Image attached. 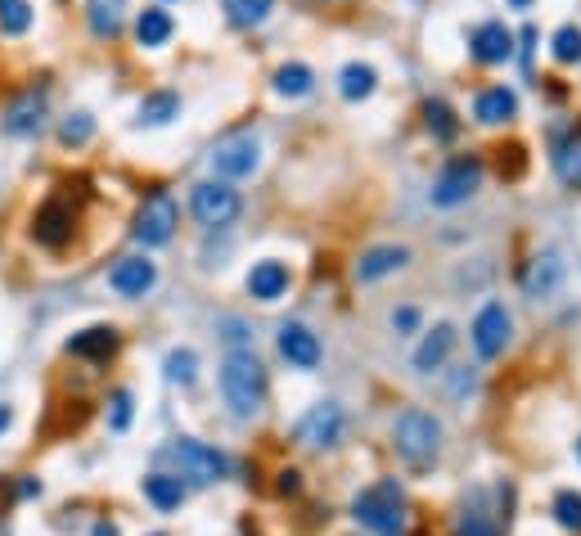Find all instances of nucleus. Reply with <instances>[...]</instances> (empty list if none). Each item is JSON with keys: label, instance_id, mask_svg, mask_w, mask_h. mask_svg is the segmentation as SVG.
Masks as SVG:
<instances>
[{"label": "nucleus", "instance_id": "nucleus-1", "mask_svg": "<svg viewBox=\"0 0 581 536\" xmlns=\"http://www.w3.org/2000/svg\"><path fill=\"white\" fill-rule=\"evenodd\" d=\"M221 397H226L230 415L253 419L266 406V365L257 361L253 347H230L221 361Z\"/></svg>", "mask_w": 581, "mask_h": 536}, {"label": "nucleus", "instance_id": "nucleus-2", "mask_svg": "<svg viewBox=\"0 0 581 536\" xmlns=\"http://www.w3.org/2000/svg\"><path fill=\"white\" fill-rule=\"evenodd\" d=\"M392 446L410 469H428V464L442 455V424H437L428 410L410 406L392 419Z\"/></svg>", "mask_w": 581, "mask_h": 536}, {"label": "nucleus", "instance_id": "nucleus-3", "mask_svg": "<svg viewBox=\"0 0 581 536\" xmlns=\"http://www.w3.org/2000/svg\"><path fill=\"white\" fill-rule=\"evenodd\" d=\"M352 514H356V523L370 527L374 536H401L406 532V496H401V487L392 478L365 487L361 496L352 500Z\"/></svg>", "mask_w": 581, "mask_h": 536}, {"label": "nucleus", "instance_id": "nucleus-4", "mask_svg": "<svg viewBox=\"0 0 581 536\" xmlns=\"http://www.w3.org/2000/svg\"><path fill=\"white\" fill-rule=\"evenodd\" d=\"M158 460L176 464V478H190V482H199V487L221 482L230 473L226 455L212 451V446H203V442H194V437H176V442H167L163 451H158Z\"/></svg>", "mask_w": 581, "mask_h": 536}, {"label": "nucleus", "instance_id": "nucleus-5", "mask_svg": "<svg viewBox=\"0 0 581 536\" xmlns=\"http://www.w3.org/2000/svg\"><path fill=\"white\" fill-rule=\"evenodd\" d=\"M478 185H482V158L460 154L437 172L428 199H433V208H460V203H469L473 194H478Z\"/></svg>", "mask_w": 581, "mask_h": 536}, {"label": "nucleus", "instance_id": "nucleus-6", "mask_svg": "<svg viewBox=\"0 0 581 536\" xmlns=\"http://www.w3.org/2000/svg\"><path fill=\"white\" fill-rule=\"evenodd\" d=\"M176 226H181V208H176V199L167 190H154L145 203H140L131 235H136V244H145V248H163V244H172Z\"/></svg>", "mask_w": 581, "mask_h": 536}, {"label": "nucleus", "instance_id": "nucleus-7", "mask_svg": "<svg viewBox=\"0 0 581 536\" xmlns=\"http://www.w3.org/2000/svg\"><path fill=\"white\" fill-rule=\"evenodd\" d=\"M239 194L230 190L226 181H199L194 185V194H190V212H194V221H199L203 230H221V226H230V221L239 217Z\"/></svg>", "mask_w": 581, "mask_h": 536}, {"label": "nucleus", "instance_id": "nucleus-8", "mask_svg": "<svg viewBox=\"0 0 581 536\" xmlns=\"http://www.w3.org/2000/svg\"><path fill=\"white\" fill-rule=\"evenodd\" d=\"M343 428H347L343 406H338V401H320V406H311L307 415L298 419L293 437H298L307 451H329V446L343 442Z\"/></svg>", "mask_w": 581, "mask_h": 536}, {"label": "nucleus", "instance_id": "nucleus-9", "mask_svg": "<svg viewBox=\"0 0 581 536\" xmlns=\"http://www.w3.org/2000/svg\"><path fill=\"white\" fill-rule=\"evenodd\" d=\"M73 230H77V208L64 199V194L46 199L37 208V217H32V235H37V244H46V248H64L68 239H73Z\"/></svg>", "mask_w": 581, "mask_h": 536}, {"label": "nucleus", "instance_id": "nucleus-10", "mask_svg": "<svg viewBox=\"0 0 581 536\" xmlns=\"http://www.w3.org/2000/svg\"><path fill=\"white\" fill-rule=\"evenodd\" d=\"M509 334H514V320H509V311L500 307V302H487V307L473 316V329H469V338H473V347H478V356H500L509 347Z\"/></svg>", "mask_w": 581, "mask_h": 536}, {"label": "nucleus", "instance_id": "nucleus-11", "mask_svg": "<svg viewBox=\"0 0 581 536\" xmlns=\"http://www.w3.org/2000/svg\"><path fill=\"white\" fill-rule=\"evenodd\" d=\"M257 163H262V149H257L253 136H230L212 149V172L221 181H239V176H253Z\"/></svg>", "mask_w": 581, "mask_h": 536}, {"label": "nucleus", "instance_id": "nucleus-12", "mask_svg": "<svg viewBox=\"0 0 581 536\" xmlns=\"http://www.w3.org/2000/svg\"><path fill=\"white\" fill-rule=\"evenodd\" d=\"M154 284H158V266L149 257H118L109 271V289L118 298H145Z\"/></svg>", "mask_w": 581, "mask_h": 536}, {"label": "nucleus", "instance_id": "nucleus-13", "mask_svg": "<svg viewBox=\"0 0 581 536\" xmlns=\"http://www.w3.org/2000/svg\"><path fill=\"white\" fill-rule=\"evenodd\" d=\"M563 289V257L554 253V248H545V253H536L532 262H527L523 271V293L532 302H545L554 298V293Z\"/></svg>", "mask_w": 581, "mask_h": 536}, {"label": "nucleus", "instance_id": "nucleus-14", "mask_svg": "<svg viewBox=\"0 0 581 536\" xmlns=\"http://www.w3.org/2000/svg\"><path fill=\"white\" fill-rule=\"evenodd\" d=\"M41 127H46V91L28 86L23 95H14V100L5 104V131H10V136H37Z\"/></svg>", "mask_w": 581, "mask_h": 536}, {"label": "nucleus", "instance_id": "nucleus-15", "mask_svg": "<svg viewBox=\"0 0 581 536\" xmlns=\"http://www.w3.org/2000/svg\"><path fill=\"white\" fill-rule=\"evenodd\" d=\"M275 343H280V356L293 365V370H316L320 365V338L311 334L307 325H298V320H284L280 334H275Z\"/></svg>", "mask_w": 581, "mask_h": 536}, {"label": "nucleus", "instance_id": "nucleus-16", "mask_svg": "<svg viewBox=\"0 0 581 536\" xmlns=\"http://www.w3.org/2000/svg\"><path fill=\"white\" fill-rule=\"evenodd\" d=\"M469 55L478 59V64H505V59H514V32L496 19L478 23L469 37Z\"/></svg>", "mask_w": 581, "mask_h": 536}, {"label": "nucleus", "instance_id": "nucleus-17", "mask_svg": "<svg viewBox=\"0 0 581 536\" xmlns=\"http://www.w3.org/2000/svg\"><path fill=\"white\" fill-rule=\"evenodd\" d=\"M401 266H410V248L406 244H374V248H365V253H361V262H356L352 275L361 284H374V280H383V275L401 271Z\"/></svg>", "mask_w": 581, "mask_h": 536}, {"label": "nucleus", "instance_id": "nucleus-18", "mask_svg": "<svg viewBox=\"0 0 581 536\" xmlns=\"http://www.w3.org/2000/svg\"><path fill=\"white\" fill-rule=\"evenodd\" d=\"M518 113V95L509 91V86H487V91L473 100V118L482 122V127H500V122H509Z\"/></svg>", "mask_w": 581, "mask_h": 536}, {"label": "nucleus", "instance_id": "nucleus-19", "mask_svg": "<svg viewBox=\"0 0 581 536\" xmlns=\"http://www.w3.org/2000/svg\"><path fill=\"white\" fill-rule=\"evenodd\" d=\"M248 293H253L257 302H280L284 289H289V266L284 262H257L253 271H248Z\"/></svg>", "mask_w": 581, "mask_h": 536}, {"label": "nucleus", "instance_id": "nucleus-20", "mask_svg": "<svg viewBox=\"0 0 581 536\" xmlns=\"http://www.w3.org/2000/svg\"><path fill=\"white\" fill-rule=\"evenodd\" d=\"M113 352H118V329L109 325L82 329V334L68 338V356H82V361H109Z\"/></svg>", "mask_w": 581, "mask_h": 536}, {"label": "nucleus", "instance_id": "nucleus-21", "mask_svg": "<svg viewBox=\"0 0 581 536\" xmlns=\"http://www.w3.org/2000/svg\"><path fill=\"white\" fill-rule=\"evenodd\" d=\"M451 347H455V329H451V325H437L433 334H428L424 343L415 347V370H419V374L442 370L446 356H451Z\"/></svg>", "mask_w": 581, "mask_h": 536}, {"label": "nucleus", "instance_id": "nucleus-22", "mask_svg": "<svg viewBox=\"0 0 581 536\" xmlns=\"http://www.w3.org/2000/svg\"><path fill=\"white\" fill-rule=\"evenodd\" d=\"M374 86H379V73H374L370 64H361V59H352V64L338 73V95H343V100H352V104L370 100Z\"/></svg>", "mask_w": 581, "mask_h": 536}, {"label": "nucleus", "instance_id": "nucleus-23", "mask_svg": "<svg viewBox=\"0 0 581 536\" xmlns=\"http://www.w3.org/2000/svg\"><path fill=\"white\" fill-rule=\"evenodd\" d=\"M172 14L167 10H158V5H149V10H140V19H136V41L140 46H149V50H158V46H167L172 41Z\"/></svg>", "mask_w": 581, "mask_h": 536}, {"label": "nucleus", "instance_id": "nucleus-24", "mask_svg": "<svg viewBox=\"0 0 581 536\" xmlns=\"http://www.w3.org/2000/svg\"><path fill=\"white\" fill-rule=\"evenodd\" d=\"M145 496H149V505H154V509L172 514V509H181V500H185V482L176 478V473H149Z\"/></svg>", "mask_w": 581, "mask_h": 536}, {"label": "nucleus", "instance_id": "nucleus-25", "mask_svg": "<svg viewBox=\"0 0 581 536\" xmlns=\"http://www.w3.org/2000/svg\"><path fill=\"white\" fill-rule=\"evenodd\" d=\"M122 10H127V0H86V19H91V32L95 37H118L122 32Z\"/></svg>", "mask_w": 581, "mask_h": 536}, {"label": "nucleus", "instance_id": "nucleus-26", "mask_svg": "<svg viewBox=\"0 0 581 536\" xmlns=\"http://www.w3.org/2000/svg\"><path fill=\"white\" fill-rule=\"evenodd\" d=\"M311 91H316V73L307 64H284L275 73V95H284V100H302Z\"/></svg>", "mask_w": 581, "mask_h": 536}, {"label": "nucleus", "instance_id": "nucleus-27", "mask_svg": "<svg viewBox=\"0 0 581 536\" xmlns=\"http://www.w3.org/2000/svg\"><path fill=\"white\" fill-rule=\"evenodd\" d=\"M181 113V100L176 91H154L140 100V127H167V122Z\"/></svg>", "mask_w": 581, "mask_h": 536}, {"label": "nucleus", "instance_id": "nucleus-28", "mask_svg": "<svg viewBox=\"0 0 581 536\" xmlns=\"http://www.w3.org/2000/svg\"><path fill=\"white\" fill-rule=\"evenodd\" d=\"M424 122H428V131H433V140H442V145H451V140L460 136V122H455V113H451V104H446V100H428L424 104Z\"/></svg>", "mask_w": 581, "mask_h": 536}, {"label": "nucleus", "instance_id": "nucleus-29", "mask_svg": "<svg viewBox=\"0 0 581 536\" xmlns=\"http://www.w3.org/2000/svg\"><path fill=\"white\" fill-rule=\"evenodd\" d=\"M554 172H559V181L568 190H581V140H563L554 149Z\"/></svg>", "mask_w": 581, "mask_h": 536}, {"label": "nucleus", "instance_id": "nucleus-30", "mask_svg": "<svg viewBox=\"0 0 581 536\" xmlns=\"http://www.w3.org/2000/svg\"><path fill=\"white\" fill-rule=\"evenodd\" d=\"M230 14V23H239V28H257V23L271 19L275 0H221Z\"/></svg>", "mask_w": 581, "mask_h": 536}, {"label": "nucleus", "instance_id": "nucleus-31", "mask_svg": "<svg viewBox=\"0 0 581 536\" xmlns=\"http://www.w3.org/2000/svg\"><path fill=\"white\" fill-rule=\"evenodd\" d=\"M28 28H32L28 0H0V32H5V37H23Z\"/></svg>", "mask_w": 581, "mask_h": 536}, {"label": "nucleus", "instance_id": "nucleus-32", "mask_svg": "<svg viewBox=\"0 0 581 536\" xmlns=\"http://www.w3.org/2000/svg\"><path fill=\"white\" fill-rule=\"evenodd\" d=\"M163 370H167L172 383H194V374H199V356H194L190 347H172L167 361H163Z\"/></svg>", "mask_w": 581, "mask_h": 536}, {"label": "nucleus", "instance_id": "nucleus-33", "mask_svg": "<svg viewBox=\"0 0 581 536\" xmlns=\"http://www.w3.org/2000/svg\"><path fill=\"white\" fill-rule=\"evenodd\" d=\"M554 523H559L563 532H581V496L577 491H559V496H554Z\"/></svg>", "mask_w": 581, "mask_h": 536}, {"label": "nucleus", "instance_id": "nucleus-34", "mask_svg": "<svg viewBox=\"0 0 581 536\" xmlns=\"http://www.w3.org/2000/svg\"><path fill=\"white\" fill-rule=\"evenodd\" d=\"M95 136V118L91 113H68L64 118V127H59V140H64V145H86V140Z\"/></svg>", "mask_w": 581, "mask_h": 536}, {"label": "nucleus", "instance_id": "nucleus-35", "mask_svg": "<svg viewBox=\"0 0 581 536\" xmlns=\"http://www.w3.org/2000/svg\"><path fill=\"white\" fill-rule=\"evenodd\" d=\"M554 59H559V64H581V28L563 23V28L554 32Z\"/></svg>", "mask_w": 581, "mask_h": 536}, {"label": "nucleus", "instance_id": "nucleus-36", "mask_svg": "<svg viewBox=\"0 0 581 536\" xmlns=\"http://www.w3.org/2000/svg\"><path fill=\"white\" fill-rule=\"evenodd\" d=\"M109 428L113 433H127L131 428V392L127 388H118L109 397Z\"/></svg>", "mask_w": 581, "mask_h": 536}, {"label": "nucleus", "instance_id": "nucleus-37", "mask_svg": "<svg viewBox=\"0 0 581 536\" xmlns=\"http://www.w3.org/2000/svg\"><path fill=\"white\" fill-rule=\"evenodd\" d=\"M455 536H500V527L491 523L487 514H460V523H455Z\"/></svg>", "mask_w": 581, "mask_h": 536}, {"label": "nucleus", "instance_id": "nucleus-38", "mask_svg": "<svg viewBox=\"0 0 581 536\" xmlns=\"http://www.w3.org/2000/svg\"><path fill=\"white\" fill-rule=\"evenodd\" d=\"M496 167H500V176H509V181H518L523 176V167H527V158H523V145H509V149H496Z\"/></svg>", "mask_w": 581, "mask_h": 536}, {"label": "nucleus", "instance_id": "nucleus-39", "mask_svg": "<svg viewBox=\"0 0 581 536\" xmlns=\"http://www.w3.org/2000/svg\"><path fill=\"white\" fill-rule=\"evenodd\" d=\"M392 329H397V334H415V329H419V311L415 307H397V311H392Z\"/></svg>", "mask_w": 581, "mask_h": 536}, {"label": "nucleus", "instance_id": "nucleus-40", "mask_svg": "<svg viewBox=\"0 0 581 536\" xmlns=\"http://www.w3.org/2000/svg\"><path fill=\"white\" fill-rule=\"evenodd\" d=\"M14 496H19V491H14L10 482H0V518H5V509L14 505Z\"/></svg>", "mask_w": 581, "mask_h": 536}, {"label": "nucleus", "instance_id": "nucleus-41", "mask_svg": "<svg viewBox=\"0 0 581 536\" xmlns=\"http://www.w3.org/2000/svg\"><path fill=\"white\" fill-rule=\"evenodd\" d=\"M280 491H284V496H293V491H298V473H293V469L280 473Z\"/></svg>", "mask_w": 581, "mask_h": 536}, {"label": "nucleus", "instance_id": "nucleus-42", "mask_svg": "<svg viewBox=\"0 0 581 536\" xmlns=\"http://www.w3.org/2000/svg\"><path fill=\"white\" fill-rule=\"evenodd\" d=\"M91 536H118V523H109V518H104V523L91 527Z\"/></svg>", "mask_w": 581, "mask_h": 536}, {"label": "nucleus", "instance_id": "nucleus-43", "mask_svg": "<svg viewBox=\"0 0 581 536\" xmlns=\"http://www.w3.org/2000/svg\"><path fill=\"white\" fill-rule=\"evenodd\" d=\"M19 496H41V482H19Z\"/></svg>", "mask_w": 581, "mask_h": 536}, {"label": "nucleus", "instance_id": "nucleus-44", "mask_svg": "<svg viewBox=\"0 0 581 536\" xmlns=\"http://www.w3.org/2000/svg\"><path fill=\"white\" fill-rule=\"evenodd\" d=\"M10 419H14V415H10V406H0V433L10 428Z\"/></svg>", "mask_w": 581, "mask_h": 536}, {"label": "nucleus", "instance_id": "nucleus-45", "mask_svg": "<svg viewBox=\"0 0 581 536\" xmlns=\"http://www.w3.org/2000/svg\"><path fill=\"white\" fill-rule=\"evenodd\" d=\"M509 10H532V0H509Z\"/></svg>", "mask_w": 581, "mask_h": 536}, {"label": "nucleus", "instance_id": "nucleus-46", "mask_svg": "<svg viewBox=\"0 0 581 536\" xmlns=\"http://www.w3.org/2000/svg\"><path fill=\"white\" fill-rule=\"evenodd\" d=\"M577 460H581V437H577Z\"/></svg>", "mask_w": 581, "mask_h": 536}, {"label": "nucleus", "instance_id": "nucleus-47", "mask_svg": "<svg viewBox=\"0 0 581 536\" xmlns=\"http://www.w3.org/2000/svg\"><path fill=\"white\" fill-rule=\"evenodd\" d=\"M154 536H163V532H154Z\"/></svg>", "mask_w": 581, "mask_h": 536}]
</instances>
